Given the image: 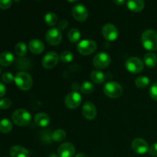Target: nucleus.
<instances>
[{
  "instance_id": "3",
  "label": "nucleus",
  "mask_w": 157,
  "mask_h": 157,
  "mask_svg": "<svg viewBox=\"0 0 157 157\" xmlns=\"http://www.w3.org/2000/svg\"><path fill=\"white\" fill-rule=\"evenodd\" d=\"M12 121L16 125L21 126V127L27 126L32 120L31 113L25 109H18V110H15L12 114Z\"/></svg>"
},
{
  "instance_id": "12",
  "label": "nucleus",
  "mask_w": 157,
  "mask_h": 157,
  "mask_svg": "<svg viewBox=\"0 0 157 157\" xmlns=\"http://www.w3.org/2000/svg\"><path fill=\"white\" fill-rule=\"evenodd\" d=\"M72 15L74 18L79 21H84L88 16L87 7L82 4H77L72 8Z\"/></svg>"
},
{
  "instance_id": "41",
  "label": "nucleus",
  "mask_w": 157,
  "mask_h": 157,
  "mask_svg": "<svg viewBox=\"0 0 157 157\" xmlns=\"http://www.w3.org/2000/svg\"><path fill=\"white\" fill-rule=\"evenodd\" d=\"M68 2H78V0H67Z\"/></svg>"
},
{
  "instance_id": "39",
  "label": "nucleus",
  "mask_w": 157,
  "mask_h": 157,
  "mask_svg": "<svg viewBox=\"0 0 157 157\" xmlns=\"http://www.w3.org/2000/svg\"><path fill=\"white\" fill-rule=\"evenodd\" d=\"M75 157H89V156H87V155L84 154V153H78V154H77Z\"/></svg>"
},
{
  "instance_id": "13",
  "label": "nucleus",
  "mask_w": 157,
  "mask_h": 157,
  "mask_svg": "<svg viewBox=\"0 0 157 157\" xmlns=\"http://www.w3.org/2000/svg\"><path fill=\"white\" fill-rule=\"evenodd\" d=\"M132 149L137 154H144L149 150V145L145 140L136 138L132 142Z\"/></svg>"
},
{
  "instance_id": "43",
  "label": "nucleus",
  "mask_w": 157,
  "mask_h": 157,
  "mask_svg": "<svg viewBox=\"0 0 157 157\" xmlns=\"http://www.w3.org/2000/svg\"><path fill=\"white\" fill-rule=\"evenodd\" d=\"M0 74H1V68H0Z\"/></svg>"
},
{
  "instance_id": "42",
  "label": "nucleus",
  "mask_w": 157,
  "mask_h": 157,
  "mask_svg": "<svg viewBox=\"0 0 157 157\" xmlns=\"http://www.w3.org/2000/svg\"><path fill=\"white\" fill-rule=\"evenodd\" d=\"M15 2H19V0H14Z\"/></svg>"
},
{
  "instance_id": "15",
  "label": "nucleus",
  "mask_w": 157,
  "mask_h": 157,
  "mask_svg": "<svg viewBox=\"0 0 157 157\" xmlns=\"http://www.w3.org/2000/svg\"><path fill=\"white\" fill-rule=\"evenodd\" d=\"M82 113L87 120L94 119L97 115V109L94 104L90 101L84 103L82 107Z\"/></svg>"
},
{
  "instance_id": "27",
  "label": "nucleus",
  "mask_w": 157,
  "mask_h": 157,
  "mask_svg": "<svg viewBox=\"0 0 157 157\" xmlns=\"http://www.w3.org/2000/svg\"><path fill=\"white\" fill-rule=\"evenodd\" d=\"M44 20L48 25L54 26L58 22V16L54 12H48L44 16Z\"/></svg>"
},
{
  "instance_id": "14",
  "label": "nucleus",
  "mask_w": 157,
  "mask_h": 157,
  "mask_svg": "<svg viewBox=\"0 0 157 157\" xmlns=\"http://www.w3.org/2000/svg\"><path fill=\"white\" fill-rule=\"evenodd\" d=\"M75 153V146L71 143H64L58 149V155L59 157H73Z\"/></svg>"
},
{
  "instance_id": "29",
  "label": "nucleus",
  "mask_w": 157,
  "mask_h": 157,
  "mask_svg": "<svg viewBox=\"0 0 157 157\" xmlns=\"http://www.w3.org/2000/svg\"><path fill=\"white\" fill-rule=\"evenodd\" d=\"M94 90V86L92 83L89 81H85L83 83L81 86V91L84 94H91Z\"/></svg>"
},
{
  "instance_id": "11",
  "label": "nucleus",
  "mask_w": 157,
  "mask_h": 157,
  "mask_svg": "<svg viewBox=\"0 0 157 157\" xmlns=\"http://www.w3.org/2000/svg\"><path fill=\"white\" fill-rule=\"evenodd\" d=\"M46 40L51 45H58L62 40V35L58 29H51L46 33Z\"/></svg>"
},
{
  "instance_id": "37",
  "label": "nucleus",
  "mask_w": 157,
  "mask_h": 157,
  "mask_svg": "<svg viewBox=\"0 0 157 157\" xmlns=\"http://www.w3.org/2000/svg\"><path fill=\"white\" fill-rule=\"evenodd\" d=\"M6 93V87L5 86L4 84L0 82V98L4 97V95Z\"/></svg>"
},
{
  "instance_id": "33",
  "label": "nucleus",
  "mask_w": 157,
  "mask_h": 157,
  "mask_svg": "<svg viewBox=\"0 0 157 157\" xmlns=\"http://www.w3.org/2000/svg\"><path fill=\"white\" fill-rule=\"evenodd\" d=\"M150 95L153 100L157 101V83H154V84L150 87Z\"/></svg>"
},
{
  "instance_id": "25",
  "label": "nucleus",
  "mask_w": 157,
  "mask_h": 157,
  "mask_svg": "<svg viewBox=\"0 0 157 157\" xmlns=\"http://www.w3.org/2000/svg\"><path fill=\"white\" fill-rule=\"evenodd\" d=\"M66 138V133L64 130L58 129L52 133V140L55 142H61Z\"/></svg>"
},
{
  "instance_id": "5",
  "label": "nucleus",
  "mask_w": 157,
  "mask_h": 157,
  "mask_svg": "<svg viewBox=\"0 0 157 157\" xmlns=\"http://www.w3.org/2000/svg\"><path fill=\"white\" fill-rule=\"evenodd\" d=\"M125 67L129 72L132 74L140 73L144 67V64L142 60L136 57H131L127 60Z\"/></svg>"
},
{
  "instance_id": "17",
  "label": "nucleus",
  "mask_w": 157,
  "mask_h": 157,
  "mask_svg": "<svg viewBox=\"0 0 157 157\" xmlns=\"http://www.w3.org/2000/svg\"><path fill=\"white\" fill-rule=\"evenodd\" d=\"M127 6L130 10L138 12L144 9L145 2L144 0H127Z\"/></svg>"
},
{
  "instance_id": "2",
  "label": "nucleus",
  "mask_w": 157,
  "mask_h": 157,
  "mask_svg": "<svg viewBox=\"0 0 157 157\" xmlns=\"http://www.w3.org/2000/svg\"><path fill=\"white\" fill-rule=\"evenodd\" d=\"M15 84L21 90H28L32 86V78L28 73L25 71L18 72L15 76Z\"/></svg>"
},
{
  "instance_id": "7",
  "label": "nucleus",
  "mask_w": 157,
  "mask_h": 157,
  "mask_svg": "<svg viewBox=\"0 0 157 157\" xmlns=\"http://www.w3.org/2000/svg\"><path fill=\"white\" fill-rule=\"evenodd\" d=\"M111 58L110 55L105 52H101L94 56L93 59V64L97 69H104L110 64Z\"/></svg>"
},
{
  "instance_id": "6",
  "label": "nucleus",
  "mask_w": 157,
  "mask_h": 157,
  "mask_svg": "<svg viewBox=\"0 0 157 157\" xmlns=\"http://www.w3.org/2000/svg\"><path fill=\"white\" fill-rule=\"evenodd\" d=\"M97 49V44L90 39L82 40L78 44V51L82 55H90Z\"/></svg>"
},
{
  "instance_id": "21",
  "label": "nucleus",
  "mask_w": 157,
  "mask_h": 157,
  "mask_svg": "<svg viewBox=\"0 0 157 157\" xmlns=\"http://www.w3.org/2000/svg\"><path fill=\"white\" fill-rule=\"evenodd\" d=\"M144 63L150 68L154 67L157 64V57L155 54L150 52L144 56Z\"/></svg>"
},
{
  "instance_id": "23",
  "label": "nucleus",
  "mask_w": 157,
  "mask_h": 157,
  "mask_svg": "<svg viewBox=\"0 0 157 157\" xmlns=\"http://www.w3.org/2000/svg\"><path fill=\"white\" fill-rule=\"evenodd\" d=\"M12 130V124L9 119H2L0 121V132L8 133Z\"/></svg>"
},
{
  "instance_id": "4",
  "label": "nucleus",
  "mask_w": 157,
  "mask_h": 157,
  "mask_svg": "<svg viewBox=\"0 0 157 157\" xmlns=\"http://www.w3.org/2000/svg\"><path fill=\"white\" fill-rule=\"evenodd\" d=\"M104 93L110 98H118L122 95L123 87L119 83L115 81H109L104 87Z\"/></svg>"
},
{
  "instance_id": "30",
  "label": "nucleus",
  "mask_w": 157,
  "mask_h": 157,
  "mask_svg": "<svg viewBox=\"0 0 157 157\" xmlns=\"http://www.w3.org/2000/svg\"><path fill=\"white\" fill-rule=\"evenodd\" d=\"M60 59L64 63H69L74 59V55L69 51H64L60 55Z\"/></svg>"
},
{
  "instance_id": "24",
  "label": "nucleus",
  "mask_w": 157,
  "mask_h": 157,
  "mask_svg": "<svg viewBox=\"0 0 157 157\" xmlns=\"http://www.w3.org/2000/svg\"><path fill=\"white\" fill-rule=\"evenodd\" d=\"M150 84V80L148 77L140 76L138 77L135 81V84L139 88H146Z\"/></svg>"
},
{
  "instance_id": "8",
  "label": "nucleus",
  "mask_w": 157,
  "mask_h": 157,
  "mask_svg": "<svg viewBox=\"0 0 157 157\" xmlns=\"http://www.w3.org/2000/svg\"><path fill=\"white\" fill-rule=\"evenodd\" d=\"M81 101H82L81 95L78 92L72 91L66 96L65 100H64V104L67 108L75 109L79 107Z\"/></svg>"
},
{
  "instance_id": "16",
  "label": "nucleus",
  "mask_w": 157,
  "mask_h": 157,
  "mask_svg": "<svg viewBox=\"0 0 157 157\" xmlns=\"http://www.w3.org/2000/svg\"><path fill=\"white\" fill-rule=\"evenodd\" d=\"M29 48L32 53L39 55L44 52V45L41 41L38 39H32L29 41Z\"/></svg>"
},
{
  "instance_id": "38",
  "label": "nucleus",
  "mask_w": 157,
  "mask_h": 157,
  "mask_svg": "<svg viewBox=\"0 0 157 157\" xmlns=\"http://www.w3.org/2000/svg\"><path fill=\"white\" fill-rule=\"evenodd\" d=\"M112 1H113V3H115L116 5H119V6H121V5L124 4L125 0H112Z\"/></svg>"
},
{
  "instance_id": "10",
  "label": "nucleus",
  "mask_w": 157,
  "mask_h": 157,
  "mask_svg": "<svg viewBox=\"0 0 157 157\" xmlns=\"http://www.w3.org/2000/svg\"><path fill=\"white\" fill-rule=\"evenodd\" d=\"M102 34L103 36L108 41H114L119 35V32L116 26L110 23H107L103 26Z\"/></svg>"
},
{
  "instance_id": "18",
  "label": "nucleus",
  "mask_w": 157,
  "mask_h": 157,
  "mask_svg": "<svg viewBox=\"0 0 157 157\" xmlns=\"http://www.w3.org/2000/svg\"><path fill=\"white\" fill-rule=\"evenodd\" d=\"M12 157H29L30 154L28 150L21 146H13L10 150Z\"/></svg>"
},
{
  "instance_id": "22",
  "label": "nucleus",
  "mask_w": 157,
  "mask_h": 157,
  "mask_svg": "<svg viewBox=\"0 0 157 157\" xmlns=\"http://www.w3.org/2000/svg\"><path fill=\"white\" fill-rule=\"evenodd\" d=\"M90 79L96 84H102L105 80V75L103 72L98 70L93 71L90 74Z\"/></svg>"
},
{
  "instance_id": "32",
  "label": "nucleus",
  "mask_w": 157,
  "mask_h": 157,
  "mask_svg": "<svg viewBox=\"0 0 157 157\" xmlns=\"http://www.w3.org/2000/svg\"><path fill=\"white\" fill-rule=\"evenodd\" d=\"M12 105V101L9 98H2L0 100V109H8Z\"/></svg>"
},
{
  "instance_id": "9",
  "label": "nucleus",
  "mask_w": 157,
  "mask_h": 157,
  "mask_svg": "<svg viewBox=\"0 0 157 157\" xmlns=\"http://www.w3.org/2000/svg\"><path fill=\"white\" fill-rule=\"evenodd\" d=\"M60 59V56L55 52H50L46 54L42 59V66L46 69L53 68L57 65L58 61Z\"/></svg>"
},
{
  "instance_id": "1",
  "label": "nucleus",
  "mask_w": 157,
  "mask_h": 157,
  "mask_svg": "<svg viewBox=\"0 0 157 157\" xmlns=\"http://www.w3.org/2000/svg\"><path fill=\"white\" fill-rule=\"evenodd\" d=\"M141 41L144 48L147 50H157V32L153 29L144 31L141 36Z\"/></svg>"
},
{
  "instance_id": "34",
  "label": "nucleus",
  "mask_w": 157,
  "mask_h": 157,
  "mask_svg": "<svg viewBox=\"0 0 157 157\" xmlns=\"http://www.w3.org/2000/svg\"><path fill=\"white\" fill-rule=\"evenodd\" d=\"M12 0H0V9H8L12 6Z\"/></svg>"
},
{
  "instance_id": "19",
  "label": "nucleus",
  "mask_w": 157,
  "mask_h": 157,
  "mask_svg": "<svg viewBox=\"0 0 157 157\" xmlns=\"http://www.w3.org/2000/svg\"><path fill=\"white\" fill-rule=\"evenodd\" d=\"M35 122L38 127H45L50 123V117L44 113H38L35 115Z\"/></svg>"
},
{
  "instance_id": "40",
  "label": "nucleus",
  "mask_w": 157,
  "mask_h": 157,
  "mask_svg": "<svg viewBox=\"0 0 157 157\" xmlns=\"http://www.w3.org/2000/svg\"><path fill=\"white\" fill-rule=\"evenodd\" d=\"M49 157H59V156H58H58H57L56 154H54V153H52V154H51L50 156H49Z\"/></svg>"
},
{
  "instance_id": "36",
  "label": "nucleus",
  "mask_w": 157,
  "mask_h": 157,
  "mask_svg": "<svg viewBox=\"0 0 157 157\" xmlns=\"http://www.w3.org/2000/svg\"><path fill=\"white\" fill-rule=\"evenodd\" d=\"M149 152L150 154L153 156H157V143L153 144L151 147L149 149Z\"/></svg>"
},
{
  "instance_id": "31",
  "label": "nucleus",
  "mask_w": 157,
  "mask_h": 157,
  "mask_svg": "<svg viewBox=\"0 0 157 157\" xmlns=\"http://www.w3.org/2000/svg\"><path fill=\"white\" fill-rule=\"evenodd\" d=\"M15 79V77L13 76L12 73L10 72H5L2 75V80L3 82L6 83V84H9L12 82L13 80Z\"/></svg>"
},
{
  "instance_id": "20",
  "label": "nucleus",
  "mask_w": 157,
  "mask_h": 157,
  "mask_svg": "<svg viewBox=\"0 0 157 157\" xmlns=\"http://www.w3.org/2000/svg\"><path fill=\"white\" fill-rule=\"evenodd\" d=\"M15 60L13 54L11 52H3L0 54V65L6 67L12 64Z\"/></svg>"
},
{
  "instance_id": "28",
  "label": "nucleus",
  "mask_w": 157,
  "mask_h": 157,
  "mask_svg": "<svg viewBox=\"0 0 157 157\" xmlns=\"http://www.w3.org/2000/svg\"><path fill=\"white\" fill-rule=\"evenodd\" d=\"M15 52L18 56H25L27 53V46L24 42H18L15 47Z\"/></svg>"
},
{
  "instance_id": "35",
  "label": "nucleus",
  "mask_w": 157,
  "mask_h": 157,
  "mask_svg": "<svg viewBox=\"0 0 157 157\" xmlns=\"http://www.w3.org/2000/svg\"><path fill=\"white\" fill-rule=\"evenodd\" d=\"M68 25V22L66 19H61L58 23V29L59 30H64Z\"/></svg>"
},
{
  "instance_id": "26",
  "label": "nucleus",
  "mask_w": 157,
  "mask_h": 157,
  "mask_svg": "<svg viewBox=\"0 0 157 157\" xmlns=\"http://www.w3.org/2000/svg\"><path fill=\"white\" fill-rule=\"evenodd\" d=\"M67 37L71 42H78L81 38V32L78 29H71L67 33Z\"/></svg>"
}]
</instances>
